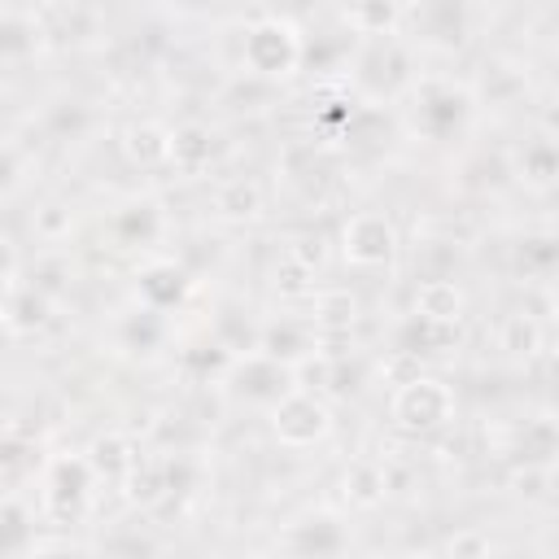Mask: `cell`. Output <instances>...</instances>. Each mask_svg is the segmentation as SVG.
Instances as JSON below:
<instances>
[{"label":"cell","instance_id":"20","mask_svg":"<svg viewBox=\"0 0 559 559\" xmlns=\"http://www.w3.org/2000/svg\"><path fill=\"white\" fill-rule=\"evenodd\" d=\"M511 485H515L520 493H533V498H537V493H542V485H546V472L524 467V472H515V476H511Z\"/></svg>","mask_w":559,"mask_h":559},{"label":"cell","instance_id":"3","mask_svg":"<svg viewBox=\"0 0 559 559\" xmlns=\"http://www.w3.org/2000/svg\"><path fill=\"white\" fill-rule=\"evenodd\" d=\"M275 432H280V441H288V445H314L319 437H328V428H332V415H328V406L314 397V393H306V389H297V393H284L280 402H275Z\"/></svg>","mask_w":559,"mask_h":559},{"label":"cell","instance_id":"21","mask_svg":"<svg viewBox=\"0 0 559 559\" xmlns=\"http://www.w3.org/2000/svg\"><path fill=\"white\" fill-rule=\"evenodd\" d=\"M13 266H17V253L9 240H0V275H13Z\"/></svg>","mask_w":559,"mask_h":559},{"label":"cell","instance_id":"11","mask_svg":"<svg viewBox=\"0 0 559 559\" xmlns=\"http://www.w3.org/2000/svg\"><path fill=\"white\" fill-rule=\"evenodd\" d=\"M214 205H218L223 218H253V214L262 210V192H258L253 179H227V183L218 188Z\"/></svg>","mask_w":559,"mask_h":559},{"label":"cell","instance_id":"15","mask_svg":"<svg viewBox=\"0 0 559 559\" xmlns=\"http://www.w3.org/2000/svg\"><path fill=\"white\" fill-rule=\"evenodd\" d=\"M9 319H13L17 328H39V323L48 319V297L35 293V288H22V293L9 301Z\"/></svg>","mask_w":559,"mask_h":559},{"label":"cell","instance_id":"5","mask_svg":"<svg viewBox=\"0 0 559 559\" xmlns=\"http://www.w3.org/2000/svg\"><path fill=\"white\" fill-rule=\"evenodd\" d=\"M122 148H127V157H131L135 166L153 170V166L170 162V131L157 127V122H135V127H127Z\"/></svg>","mask_w":559,"mask_h":559},{"label":"cell","instance_id":"8","mask_svg":"<svg viewBox=\"0 0 559 559\" xmlns=\"http://www.w3.org/2000/svg\"><path fill=\"white\" fill-rule=\"evenodd\" d=\"M354 314H358L354 293H345V288L314 293V328H319V332H349Z\"/></svg>","mask_w":559,"mask_h":559},{"label":"cell","instance_id":"13","mask_svg":"<svg viewBox=\"0 0 559 559\" xmlns=\"http://www.w3.org/2000/svg\"><path fill=\"white\" fill-rule=\"evenodd\" d=\"M275 293H280V297H293V301L314 297V271L284 253V258H280V266H275Z\"/></svg>","mask_w":559,"mask_h":559},{"label":"cell","instance_id":"12","mask_svg":"<svg viewBox=\"0 0 559 559\" xmlns=\"http://www.w3.org/2000/svg\"><path fill=\"white\" fill-rule=\"evenodd\" d=\"M502 349H511V354H537L542 349V328H537V319L533 314H507L502 319Z\"/></svg>","mask_w":559,"mask_h":559},{"label":"cell","instance_id":"19","mask_svg":"<svg viewBox=\"0 0 559 559\" xmlns=\"http://www.w3.org/2000/svg\"><path fill=\"white\" fill-rule=\"evenodd\" d=\"M288 258H297L301 266H310V271H314V266L323 262V245H319V236H301V240L288 249Z\"/></svg>","mask_w":559,"mask_h":559},{"label":"cell","instance_id":"14","mask_svg":"<svg viewBox=\"0 0 559 559\" xmlns=\"http://www.w3.org/2000/svg\"><path fill=\"white\" fill-rule=\"evenodd\" d=\"M345 17H349V26H358L362 35H380V31H389V26L402 17V9L389 4V0H371V4H354Z\"/></svg>","mask_w":559,"mask_h":559},{"label":"cell","instance_id":"16","mask_svg":"<svg viewBox=\"0 0 559 559\" xmlns=\"http://www.w3.org/2000/svg\"><path fill=\"white\" fill-rule=\"evenodd\" d=\"M70 227H74V218H70V210L57 205V201L35 214V231H39L44 240H61V236H70Z\"/></svg>","mask_w":559,"mask_h":559},{"label":"cell","instance_id":"2","mask_svg":"<svg viewBox=\"0 0 559 559\" xmlns=\"http://www.w3.org/2000/svg\"><path fill=\"white\" fill-rule=\"evenodd\" d=\"M454 415V397L441 380L432 376H415L406 384H397L393 393V419H402L406 428L415 432H428V428H441L445 419Z\"/></svg>","mask_w":559,"mask_h":559},{"label":"cell","instance_id":"6","mask_svg":"<svg viewBox=\"0 0 559 559\" xmlns=\"http://www.w3.org/2000/svg\"><path fill=\"white\" fill-rule=\"evenodd\" d=\"M459 310H463L459 284H450V280H428V284H419V293H415V319H428V323H459Z\"/></svg>","mask_w":559,"mask_h":559},{"label":"cell","instance_id":"17","mask_svg":"<svg viewBox=\"0 0 559 559\" xmlns=\"http://www.w3.org/2000/svg\"><path fill=\"white\" fill-rule=\"evenodd\" d=\"M524 175L533 183H550V175H555V148H550V140L524 148Z\"/></svg>","mask_w":559,"mask_h":559},{"label":"cell","instance_id":"18","mask_svg":"<svg viewBox=\"0 0 559 559\" xmlns=\"http://www.w3.org/2000/svg\"><path fill=\"white\" fill-rule=\"evenodd\" d=\"M450 559H489V537L480 528H463L450 542Z\"/></svg>","mask_w":559,"mask_h":559},{"label":"cell","instance_id":"9","mask_svg":"<svg viewBox=\"0 0 559 559\" xmlns=\"http://www.w3.org/2000/svg\"><path fill=\"white\" fill-rule=\"evenodd\" d=\"M87 467L96 472V476H127L131 467H135V454H131V445H127V437H118V432H109V437H96L92 441V454H87Z\"/></svg>","mask_w":559,"mask_h":559},{"label":"cell","instance_id":"4","mask_svg":"<svg viewBox=\"0 0 559 559\" xmlns=\"http://www.w3.org/2000/svg\"><path fill=\"white\" fill-rule=\"evenodd\" d=\"M397 249V231L384 214H354L345 223V258L354 266H380Z\"/></svg>","mask_w":559,"mask_h":559},{"label":"cell","instance_id":"10","mask_svg":"<svg viewBox=\"0 0 559 559\" xmlns=\"http://www.w3.org/2000/svg\"><path fill=\"white\" fill-rule=\"evenodd\" d=\"M384 489H389V476H384L380 463H371V459L349 463V472H345V493H349V502L376 507V502L384 498Z\"/></svg>","mask_w":559,"mask_h":559},{"label":"cell","instance_id":"1","mask_svg":"<svg viewBox=\"0 0 559 559\" xmlns=\"http://www.w3.org/2000/svg\"><path fill=\"white\" fill-rule=\"evenodd\" d=\"M249 17H253V26L245 31V61H249L258 74H288V70L297 66V57H301L297 31H293L288 22L262 13V9H253Z\"/></svg>","mask_w":559,"mask_h":559},{"label":"cell","instance_id":"7","mask_svg":"<svg viewBox=\"0 0 559 559\" xmlns=\"http://www.w3.org/2000/svg\"><path fill=\"white\" fill-rule=\"evenodd\" d=\"M210 157H214V135H210L205 127L188 122V127L170 131V162H175L183 175L205 170V166H210Z\"/></svg>","mask_w":559,"mask_h":559}]
</instances>
